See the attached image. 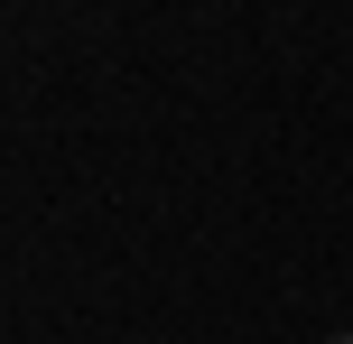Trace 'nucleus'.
Listing matches in <instances>:
<instances>
[{
	"mask_svg": "<svg viewBox=\"0 0 353 344\" xmlns=\"http://www.w3.org/2000/svg\"><path fill=\"white\" fill-rule=\"evenodd\" d=\"M335 344H353V335H335Z\"/></svg>",
	"mask_w": 353,
	"mask_h": 344,
	"instance_id": "f257e3e1",
	"label": "nucleus"
}]
</instances>
